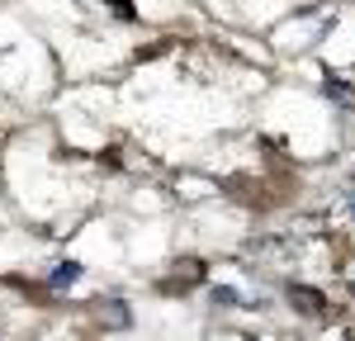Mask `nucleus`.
<instances>
[{
  "instance_id": "obj_1",
  "label": "nucleus",
  "mask_w": 355,
  "mask_h": 341,
  "mask_svg": "<svg viewBox=\"0 0 355 341\" xmlns=\"http://www.w3.org/2000/svg\"><path fill=\"white\" fill-rule=\"evenodd\" d=\"M289 299H294V308H299V313H313V317L327 313V299H322L318 289H308V284H289Z\"/></svg>"
},
{
  "instance_id": "obj_2",
  "label": "nucleus",
  "mask_w": 355,
  "mask_h": 341,
  "mask_svg": "<svg viewBox=\"0 0 355 341\" xmlns=\"http://www.w3.org/2000/svg\"><path fill=\"white\" fill-rule=\"evenodd\" d=\"M76 280H81V265H76V261L57 265L53 275H48V284H53V289H67V284H76Z\"/></svg>"
},
{
  "instance_id": "obj_3",
  "label": "nucleus",
  "mask_w": 355,
  "mask_h": 341,
  "mask_svg": "<svg viewBox=\"0 0 355 341\" xmlns=\"http://www.w3.org/2000/svg\"><path fill=\"white\" fill-rule=\"evenodd\" d=\"M105 317H110L114 327H123V322H128V308H123L119 299H110V308H105Z\"/></svg>"
},
{
  "instance_id": "obj_4",
  "label": "nucleus",
  "mask_w": 355,
  "mask_h": 341,
  "mask_svg": "<svg viewBox=\"0 0 355 341\" xmlns=\"http://www.w3.org/2000/svg\"><path fill=\"white\" fill-rule=\"evenodd\" d=\"M214 304L218 308H237V289H214Z\"/></svg>"
}]
</instances>
